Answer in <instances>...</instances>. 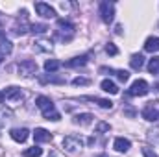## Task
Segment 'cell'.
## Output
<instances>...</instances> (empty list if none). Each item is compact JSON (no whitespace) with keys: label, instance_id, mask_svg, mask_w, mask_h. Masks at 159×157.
<instances>
[{"label":"cell","instance_id":"cell-31","mask_svg":"<svg viewBox=\"0 0 159 157\" xmlns=\"http://www.w3.org/2000/svg\"><path fill=\"white\" fill-rule=\"evenodd\" d=\"M148 137H150L152 141H159V129H152V131H148Z\"/></svg>","mask_w":159,"mask_h":157},{"label":"cell","instance_id":"cell-29","mask_svg":"<svg viewBox=\"0 0 159 157\" xmlns=\"http://www.w3.org/2000/svg\"><path fill=\"white\" fill-rule=\"evenodd\" d=\"M143 155H144V157H159L157 154L150 148V146H143Z\"/></svg>","mask_w":159,"mask_h":157},{"label":"cell","instance_id":"cell-17","mask_svg":"<svg viewBox=\"0 0 159 157\" xmlns=\"http://www.w3.org/2000/svg\"><path fill=\"white\" fill-rule=\"evenodd\" d=\"M100 87H102V91H104V92H109V94H119V87H117L111 79H104V81L100 83Z\"/></svg>","mask_w":159,"mask_h":157},{"label":"cell","instance_id":"cell-13","mask_svg":"<svg viewBox=\"0 0 159 157\" xmlns=\"http://www.w3.org/2000/svg\"><path fill=\"white\" fill-rule=\"evenodd\" d=\"M4 96H6V100L17 102V100H20V98H22V91H20L19 87H7V89L4 91Z\"/></svg>","mask_w":159,"mask_h":157},{"label":"cell","instance_id":"cell-1","mask_svg":"<svg viewBox=\"0 0 159 157\" xmlns=\"http://www.w3.org/2000/svg\"><path fill=\"white\" fill-rule=\"evenodd\" d=\"M35 105L39 107L41 111H43V117L46 118V120H52V122H57L61 115L56 111V107H54V102L48 98V96H37V100H35Z\"/></svg>","mask_w":159,"mask_h":157},{"label":"cell","instance_id":"cell-2","mask_svg":"<svg viewBox=\"0 0 159 157\" xmlns=\"http://www.w3.org/2000/svg\"><path fill=\"white\" fill-rule=\"evenodd\" d=\"M76 34V28L72 22H69L67 19H57L56 22V39L59 41H70Z\"/></svg>","mask_w":159,"mask_h":157},{"label":"cell","instance_id":"cell-20","mask_svg":"<svg viewBox=\"0 0 159 157\" xmlns=\"http://www.w3.org/2000/svg\"><path fill=\"white\" fill-rule=\"evenodd\" d=\"M59 67H61V63H59L57 59H46V61H44V70H46V72H56Z\"/></svg>","mask_w":159,"mask_h":157},{"label":"cell","instance_id":"cell-30","mask_svg":"<svg viewBox=\"0 0 159 157\" xmlns=\"http://www.w3.org/2000/svg\"><path fill=\"white\" fill-rule=\"evenodd\" d=\"M91 79L89 78H74L72 79V85H89Z\"/></svg>","mask_w":159,"mask_h":157},{"label":"cell","instance_id":"cell-34","mask_svg":"<svg viewBox=\"0 0 159 157\" xmlns=\"http://www.w3.org/2000/svg\"><path fill=\"white\" fill-rule=\"evenodd\" d=\"M94 157H109V155H106V154H100V155H94Z\"/></svg>","mask_w":159,"mask_h":157},{"label":"cell","instance_id":"cell-12","mask_svg":"<svg viewBox=\"0 0 159 157\" xmlns=\"http://www.w3.org/2000/svg\"><path fill=\"white\" fill-rule=\"evenodd\" d=\"M113 148L120 152V154H126L129 148H131V142L128 141V139H124V137H117L115 139V142H113Z\"/></svg>","mask_w":159,"mask_h":157},{"label":"cell","instance_id":"cell-3","mask_svg":"<svg viewBox=\"0 0 159 157\" xmlns=\"http://www.w3.org/2000/svg\"><path fill=\"white\" fill-rule=\"evenodd\" d=\"M63 148L69 152V154H76L83 148V139L80 135H67L63 139Z\"/></svg>","mask_w":159,"mask_h":157},{"label":"cell","instance_id":"cell-32","mask_svg":"<svg viewBox=\"0 0 159 157\" xmlns=\"http://www.w3.org/2000/svg\"><path fill=\"white\" fill-rule=\"evenodd\" d=\"M124 113H126L128 117H135V113H137V111H135L133 107H126V109H124Z\"/></svg>","mask_w":159,"mask_h":157},{"label":"cell","instance_id":"cell-23","mask_svg":"<svg viewBox=\"0 0 159 157\" xmlns=\"http://www.w3.org/2000/svg\"><path fill=\"white\" fill-rule=\"evenodd\" d=\"M39 50H43V52H48V50H52V41H43V39H39V41H35L34 43Z\"/></svg>","mask_w":159,"mask_h":157},{"label":"cell","instance_id":"cell-22","mask_svg":"<svg viewBox=\"0 0 159 157\" xmlns=\"http://www.w3.org/2000/svg\"><path fill=\"white\" fill-rule=\"evenodd\" d=\"M148 70H150V74H159V57L157 56H154L148 61Z\"/></svg>","mask_w":159,"mask_h":157},{"label":"cell","instance_id":"cell-16","mask_svg":"<svg viewBox=\"0 0 159 157\" xmlns=\"http://www.w3.org/2000/svg\"><path fill=\"white\" fill-rule=\"evenodd\" d=\"M129 65H131L133 70H141V69L144 67V57H143L141 54H133L131 59H129Z\"/></svg>","mask_w":159,"mask_h":157},{"label":"cell","instance_id":"cell-11","mask_svg":"<svg viewBox=\"0 0 159 157\" xmlns=\"http://www.w3.org/2000/svg\"><path fill=\"white\" fill-rule=\"evenodd\" d=\"M34 139H35V142H50V141H52V133L46 131L44 128H35Z\"/></svg>","mask_w":159,"mask_h":157},{"label":"cell","instance_id":"cell-5","mask_svg":"<svg viewBox=\"0 0 159 157\" xmlns=\"http://www.w3.org/2000/svg\"><path fill=\"white\" fill-rule=\"evenodd\" d=\"M148 91L150 89L144 79H135L131 83V87L128 89V96H144V94H148Z\"/></svg>","mask_w":159,"mask_h":157},{"label":"cell","instance_id":"cell-24","mask_svg":"<svg viewBox=\"0 0 159 157\" xmlns=\"http://www.w3.org/2000/svg\"><path fill=\"white\" fill-rule=\"evenodd\" d=\"M46 30H48L46 24H32V28H30V32H34V34H46Z\"/></svg>","mask_w":159,"mask_h":157},{"label":"cell","instance_id":"cell-7","mask_svg":"<svg viewBox=\"0 0 159 157\" xmlns=\"http://www.w3.org/2000/svg\"><path fill=\"white\" fill-rule=\"evenodd\" d=\"M143 118L148 122H156L159 120V109H157V102H148L143 109Z\"/></svg>","mask_w":159,"mask_h":157},{"label":"cell","instance_id":"cell-25","mask_svg":"<svg viewBox=\"0 0 159 157\" xmlns=\"http://www.w3.org/2000/svg\"><path fill=\"white\" fill-rule=\"evenodd\" d=\"M113 74H115L120 81H128V79H129V72H128V70H113Z\"/></svg>","mask_w":159,"mask_h":157},{"label":"cell","instance_id":"cell-21","mask_svg":"<svg viewBox=\"0 0 159 157\" xmlns=\"http://www.w3.org/2000/svg\"><path fill=\"white\" fill-rule=\"evenodd\" d=\"M22 155H24V157H41V155H43V148H39V146H32V148L24 150V152H22Z\"/></svg>","mask_w":159,"mask_h":157},{"label":"cell","instance_id":"cell-8","mask_svg":"<svg viewBox=\"0 0 159 157\" xmlns=\"http://www.w3.org/2000/svg\"><path fill=\"white\" fill-rule=\"evenodd\" d=\"M35 11H37V15L44 17V19H54V17H56V9L50 7V6L44 4V2H37V4H35Z\"/></svg>","mask_w":159,"mask_h":157},{"label":"cell","instance_id":"cell-19","mask_svg":"<svg viewBox=\"0 0 159 157\" xmlns=\"http://www.w3.org/2000/svg\"><path fill=\"white\" fill-rule=\"evenodd\" d=\"M91 122H93V115L91 113H81V115L74 117V124H80V126H87Z\"/></svg>","mask_w":159,"mask_h":157},{"label":"cell","instance_id":"cell-28","mask_svg":"<svg viewBox=\"0 0 159 157\" xmlns=\"http://www.w3.org/2000/svg\"><path fill=\"white\" fill-rule=\"evenodd\" d=\"M106 52H107L109 56H117V54H119V48H117L113 43H107V46H106Z\"/></svg>","mask_w":159,"mask_h":157},{"label":"cell","instance_id":"cell-9","mask_svg":"<svg viewBox=\"0 0 159 157\" xmlns=\"http://www.w3.org/2000/svg\"><path fill=\"white\" fill-rule=\"evenodd\" d=\"M9 135L15 142H26V139L30 137V131L26 128H15V129L9 131Z\"/></svg>","mask_w":159,"mask_h":157},{"label":"cell","instance_id":"cell-18","mask_svg":"<svg viewBox=\"0 0 159 157\" xmlns=\"http://www.w3.org/2000/svg\"><path fill=\"white\" fill-rule=\"evenodd\" d=\"M81 100L94 102V104H98V105L104 107V109H111V107H113V102H111V100H104V98H91V96H85V98H81Z\"/></svg>","mask_w":159,"mask_h":157},{"label":"cell","instance_id":"cell-15","mask_svg":"<svg viewBox=\"0 0 159 157\" xmlns=\"http://www.w3.org/2000/svg\"><path fill=\"white\" fill-rule=\"evenodd\" d=\"M144 50L154 54V52H159V37H148L144 41Z\"/></svg>","mask_w":159,"mask_h":157},{"label":"cell","instance_id":"cell-33","mask_svg":"<svg viewBox=\"0 0 159 157\" xmlns=\"http://www.w3.org/2000/svg\"><path fill=\"white\" fill-rule=\"evenodd\" d=\"M4 100H6V96H4V92L0 91V104H4Z\"/></svg>","mask_w":159,"mask_h":157},{"label":"cell","instance_id":"cell-14","mask_svg":"<svg viewBox=\"0 0 159 157\" xmlns=\"http://www.w3.org/2000/svg\"><path fill=\"white\" fill-rule=\"evenodd\" d=\"M87 63H89V56H78V57L67 61L65 67H69V69H80V67H85Z\"/></svg>","mask_w":159,"mask_h":157},{"label":"cell","instance_id":"cell-4","mask_svg":"<svg viewBox=\"0 0 159 157\" xmlns=\"http://www.w3.org/2000/svg\"><path fill=\"white\" fill-rule=\"evenodd\" d=\"M19 74L24 78H30L34 74H37V63L34 59H24L19 63Z\"/></svg>","mask_w":159,"mask_h":157},{"label":"cell","instance_id":"cell-27","mask_svg":"<svg viewBox=\"0 0 159 157\" xmlns=\"http://www.w3.org/2000/svg\"><path fill=\"white\" fill-rule=\"evenodd\" d=\"M109 129H111V126L107 122H98L96 124V133H104V131H109Z\"/></svg>","mask_w":159,"mask_h":157},{"label":"cell","instance_id":"cell-35","mask_svg":"<svg viewBox=\"0 0 159 157\" xmlns=\"http://www.w3.org/2000/svg\"><path fill=\"white\" fill-rule=\"evenodd\" d=\"M2 59H4V56H2V54H0V65H2Z\"/></svg>","mask_w":159,"mask_h":157},{"label":"cell","instance_id":"cell-26","mask_svg":"<svg viewBox=\"0 0 159 157\" xmlns=\"http://www.w3.org/2000/svg\"><path fill=\"white\" fill-rule=\"evenodd\" d=\"M11 118V111L9 109H4V107H0V124H4L6 120H9Z\"/></svg>","mask_w":159,"mask_h":157},{"label":"cell","instance_id":"cell-10","mask_svg":"<svg viewBox=\"0 0 159 157\" xmlns=\"http://www.w3.org/2000/svg\"><path fill=\"white\" fill-rule=\"evenodd\" d=\"M30 28H32V24H28V20H26V11H24V19H22V22H20V19L17 20V24L13 26V34H15V35H24V34L30 32Z\"/></svg>","mask_w":159,"mask_h":157},{"label":"cell","instance_id":"cell-6","mask_svg":"<svg viewBox=\"0 0 159 157\" xmlns=\"http://www.w3.org/2000/svg\"><path fill=\"white\" fill-rule=\"evenodd\" d=\"M100 17H102V20L106 22V24H109V22H113V17H115V4L113 2H102L100 4Z\"/></svg>","mask_w":159,"mask_h":157}]
</instances>
